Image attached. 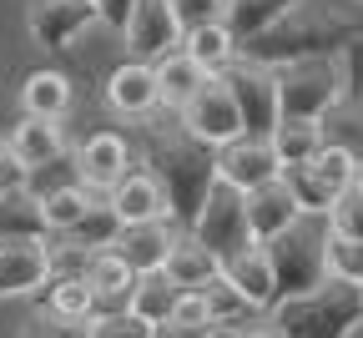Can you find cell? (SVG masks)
<instances>
[{"instance_id": "6da1fadb", "label": "cell", "mask_w": 363, "mask_h": 338, "mask_svg": "<svg viewBox=\"0 0 363 338\" xmlns=\"http://www.w3.org/2000/svg\"><path fill=\"white\" fill-rule=\"evenodd\" d=\"M363 40V21H348V16H328V11H313L308 0L293 6L288 16H278L267 31H257L252 40L238 45V61H252V66H293V61H318V56H338V51H353Z\"/></svg>"}, {"instance_id": "7a4b0ae2", "label": "cell", "mask_w": 363, "mask_h": 338, "mask_svg": "<svg viewBox=\"0 0 363 338\" xmlns=\"http://www.w3.org/2000/svg\"><path fill=\"white\" fill-rule=\"evenodd\" d=\"M167 197V217L172 227L187 232L202 197L217 182V167H212V147H202L197 136H187L182 126H147V167H142Z\"/></svg>"}, {"instance_id": "3957f363", "label": "cell", "mask_w": 363, "mask_h": 338, "mask_svg": "<svg viewBox=\"0 0 363 338\" xmlns=\"http://www.w3.org/2000/svg\"><path fill=\"white\" fill-rule=\"evenodd\" d=\"M328 217L318 212H298L278 237H267L262 243V258H267V273H272V293L283 298H298L308 288H318L328 278Z\"/></svg>"}, {"instance_id": "277c9868", "label": "cell", "mask_w": 363, "mask_h": 338, "mask_svg": "<svg viewBox=\"0 0 363 338\" xmlns=\"http://www.w3.org/2000/svg\"><path fill=\"white\" fill-rule=\"evenodd\" d=\"M267 313L283 338H353V328L363 323V293L343 278H323L308 293L272 303Z\"/></svg>"}, {"instance_id": "5b68a950", "label": "cell", "mask_w": 363, "mask_h": 338, "mask_svg": "<svg viewBox=\"0 0 363 338\" xmlns=\"http://www.w3.org/2000/svg\"><path fill=\"white\" fill-rule=\"evenodd\" d=\"M272 81H278V121H323L348 91V71L338 56L278 66Z\"/></svg>"}, {"instance_id": "8992f818", "label": "cell", "mask_w": 363, "mask_h": 338, "mask_svg": "<svg viewBox=\"0 0 363 338\" xmlns=\"http://www.w3.org/2000/svg\"><path fill=\"white\" fill-rule=\"evenodd\" d=\"M187 237H192L197 248H207V253L217 258V268H227L233 258L252 253L257 243H252V232H247L242 192H238V187H227V182H212V192L202 197V207H197V217H192Z\"/></svg>"}, {"instance_id": "52a82bcc", "label": "cell", "mask_w": 363, "mask_h": 338, "mask_svg": "<svg viewBox=\"0 0 363 338\" xmlns=\"http://www.w3.org/2000/svg\"><path fill=\"white\" fill-rule=\"evenodd\" d=\"M217 81L227 86V96H233V111H238L242 136H267L272 126H278V81H272L267 66L233 61Z\"/></svg>"}, {"instance_id": "ba28073f", "label": "cell", "mask_w": 363, "mask_h": 338, "mask_svg": "<svg viewBox=\"0 0 363 338\" xmlns=\"http://www.w3.org/2000/svg\"><path fill=\"white\" fill-rule=\"evenodd\" d=\"M177 126L187 131V136H197L202 147H227L233 136H242V126H238V111H233V96H227V86L217 81V76H207L197 91H192V102L177 111Z\"/></svg>"}, {"instance_id": "9c48e42d", "label": "cell", "mask_w": 363, "mask_h": 338, "mask_svg": "<svg viewBox=\"0 0 363 338\" xmlns=\"http://www.w3.org/2000/svg\"><path fill=\"white\" fill-rule=\"evenodd\" d=\"M121 36H126L131 61H142V66H157L162 56H172L177 45H182V26L172 21V6H167V0H136Z\"/></svg>"}, {"instance_id": "30bf717a", "label": "cell", "mask_w": 363, "mask_h": 338, "mask_svg": "<svg viewBox=\"0 0 363 338\" xmlns=\"http://www.w3.org/2000/svg\"><path fill=\"white\" fill-rule=\"evenodd\" d=\"M86 26H96V11H91L86 0H30V6H26L30 40L40 45V51H51V56L71 51V40Z\"/></svg>"}, {"instance_id": "8fae6325", "label": "cell", "mask_w": 363, "mask_h": 338, "mask_svg": "<svg viewBox=\"0 0 363 338\" xmlns=\"http://www.w3.org/2000/svg\"><path fill=\"white\" fill-rule=\"evenodd\" d=\"M71 162H76V182H81L86 192H111L126 172H136V167H131V141L116 136V131L86 136L81 152H76Z\"/></svg>"}, {"instance_id": "7c38bea8", "label": "cell", "mask_w": 363, "mask_h": 338, "mask_svg": "<svg viewBox=\"0 0 363 338\" xmlns=\"http://www.w3.org/2000/svg\"><path fill=\"white\" fill-rule=\"evenodd\" d=\"M212 167H217V182L238 187V192H252L278 177V157H272L267 136H233L227 147L212 152Z\"/></svg>"}, {"instance_id": "4fadbf2b", "label": "cell", "mask_w": 363, "mask_h": 338, "mask_svg": "<svg viewBox=\"0 0 363 338\" xmlns=\"http://www.w3.org/2000/svg\"><path fill=\"white\" fill-rule=\"evenodd\" d=\"M56 273L51 243H0V298H30Z\"/></svg>"}, {"instance_id": "5bb4252c", "label": "cell", "mask_w": 363, "mask_h": 338, "mask_svg": "<svg viewBox=\"0 0 363 338\" xmlns=\"http://www.w3.org/2000/svg\"><path fill=\"white\" fill-rule=\"evenodd\" d=\"M106 207L116 212V222L121 227H142V222H172L167 217V197H162V187L136 167V172H126L111 192H106Z\"/></svg>"}, {"instance_id": "9a60e30c", "label": "cell", "mask_w": 363, "mask_h": 338, "mask_svg": "<svg viewBox=\"0 0 363 338\" xmlns=\"http://www.w3.org/2000/svg\"><path fill=\"white\" fill-rule=\"evenodd\" d=\"M177 232H182V227H172V222L121 227V232H116V243H111L106 253H116V258L126 263V273H131V278H136V273H157V268L167 263L172 243H177Z\"/></svg>"}, {"instance_id": "2e32d148", "label": "cell", "mask_w": 363, "mask_h": 338, "mask_svg": "<svg viewBox=\"0 0 363 338\" xmlns=\"http://www.w3.org/2000/svg\"><path fill=\"white\" fill-rule=\"evenodd\" d=\"M242 207H247V232H252V243L262 248L267 237H278L293 217H298V202H293V192L283 187V177H272L252 192H242Z\"/></svg>"}, {"instance_id": "e0dca14e", "label": "cell", "mask_w": 363, "mask_h": 338, "mask_svg": "<svg viewBox=\"0 0 363 338\" xmlns=\"http://www.w3.org/2000/svg\"><path fill=\"white\" fill-rule=\"evenodd\" d=\"M106 102L116 116H131V121H142L157 111V81H152V66L142 61H121L111 76H106Z\"/></svg>"}, {"instance_id": "ac0fdd59", "label": "cell", "mask_w": 363, "mask_h": 338, "mask_svg": "<svg viewBox=\"0 0 363 338\" xmlns=\"http://www.w3.org/2000/svg\"><path fill=\"white\" fill-rule=\"evenodd\" d=\"M116 232H121V222H116V212L106 207V197H91V207L81 212V222H76L71 232L51 237V248H66V253H76V258L86 263L91 253H106V248L116 243Z\"/></svg>"}, {"instance_id": "d6986e66", "label": "cell", "mask_w": 363, "mask_h": 338, "mask_svg": "<svg viewBox=\"0 0 363 338\" xmlns=\"http://www.w3.org/2000/svg\"><path fill=\"white\" fill-rule=\"evenodd\" d=\"M6 152L30 172V167H45V162H56L66 157V136H61V121H40V116H21L11 141H6Z\"/></svg>"}, {"instance_id": "ffe728a7", "label": "cell", "mask_w": 363, "mask_h": 338, "mask_svg": "<svg viewBox=\"0 0 363 338\" xmlns=\"http://www.w3.org/2000/svg\"><path fill=\"white\" fill-rule=\"evenodd\" d=\"M21 107L26 116H40V121H61L71 111V76L66 71H51L40 66L21 81Z\"/></svg>"}, {"instance_id": "44dd1931", "label": "cell", "mask_w": 363, "mask_h": 338, "mask_svg": "<svg viewBox=\"0 0 363 338\" xmlns=\"http://www.w3.org/2000/svg\"><path fill=\"white\" fill-rule=\"evenodd\" d=\"M40 308L51 313V318H61V323H81L86 328L91 318H96V293L86 288L81 273H51V278H45Z\"/></svg>"}, {"instance_id": "7402d4cb", "label": "cell", "mask_w": 363, "mask_h": 338, "mask_svg": "<svg viewBox=\"0 0 363 338\" xmlns=\"http://www.w3.org/2000/svg\"><path fill=\"white\" fill-rule=\"evenodd\" d=\"M76 273L86 278L91 293H96V313L126 308V298H131V273H126V263H121L116 253H91Z\"/></svg>"}, {"instance_id": "603a6c76", "label": "cell", "mask_w": 363, "mask_h": 338, "mask_svg": "<svg viewBox=\"0 0 363 338\" xmlns=\"http://www.w3.org/2000/svg\"><path fill=\"white\" fill-rule=\"evenodd\" d=\"M318 136H323V147H338V152H348L363 167V96L358 91H343L338 107L318 121Z\"/></svg>"}, {"instance_id": "cb8c5ba5", "label": "cell", "mask_w": 363, "mask_h": 338, "mask_svg": "<svg viewBox=\"0 0 363 338\" xmlns=\"http://www.w3.org/2000/svg\"><path fill=\"white\" fill-rule=\"evenodd\" d=\"M162 273L182 288V293H202V288H207L222 268H217V258H212L207 248H197V243H192L187 232H177V243H172V253H167Z\"/></svg>"}, {"instance_id": "d4e9b609", "label": "cell", "mask_w": 363, "mask_h": 338, "mask_svg": "<svg viewBox=\"0 0 363 338\" xmlns=\"http://www.w3.org/2000/svg\"><path fill=\"white\" fill-rule=\"evenodd\" d=\"M0 243H51V237H45L40 202L30 197L26 187L0 192Z\"/></svg>"}, {"instance_id": "484cf974", "label": "cell", "mask_w": 363, "mask_h": 338, "mask_svg": "<svg viewBox=\"0 0 363 338\" xmlns=\"http://www.w3.org/2000/svg\"><path fill=\"white\" fill-rule=\"evenodd\" d=\"M182 56H187L202 76H222L227 66L238 61V40L227 36V26H202V31H187L177 45Z\"/></svg>"}, {"instance_id": "4316f807", "label": "cell", "mask_w": 363, "mask_h": 338, "mask_svg": "<svg viewBox=\"0 0 363 338\" xmlns=\"http://www.w3.org/2000/svg\"><path fill=\"white\" fill-rule=\"evenodd\" d=\"M177 298H182V288L157 268V273H136L131 278V298H126V308L142 318V323H167L172 318V308H177Z\"/></svg>"}, {"instance_id": "83f0119b", "label": "cell", "mask_w": 363, "mask_h": 338, "mask_svg": "<svg viewBox=\"0 0 363 338\" xmlns=\"http://www.w3.org/2000/svg\"><path fill=\"white\" fill-rule=\"evenodd\" d=\"M152 81H157V107H167V111H182L192 102V91L207 81L182 51H172V56H162L157 66H152Z\"/></svg>"}, {"instance_id": "f1b7e54d", "label": "cell", "mask_w": 363, "mask_h": 338, "mask_svg": "<svg viewBox=\"0 0 363 338\" xmlns=\"http://www.w3.org/2000/svg\"><path fill=\"white\" fill-rule=\"evenodd\" d=\"M222 278L238 288V293L257 308V313H267L272 303H278V293H272V273H267V258H262V248H252V253H242V258H233L222 268Z\"/></svg>"}, {"instance_id": "f546056e", "label": "cell", "mask_w": 363, "mask_h": 338, "mask_svg": "<svg viewBox=\"0 0 363 338\" xmlns=\"http://www.w3.org/2000/svg\"><path fill=\"white\" fill-rule=\"evenodd\" d=\"M293 6H303V0H227L222 26H227V36L242 45V40H252L257 31H267L278 16H288Z\"/></svg>"}, {"instance_id": "4dcf8cb0", "label": "cell", "mask_w": 363, "mask_h": 338, "mask_svg": "<svg viewBox=\"0 0 363 338\" xmlns=\"http://www.w3.org/2000/svg\"><path fill=\"white\" fill-rule=\"evenodd\" d=\"M202 303H207V323H222V328H247L252 318H262V313H257L222 273L202 288Z\"/></svg>"}, {"instance_id": "1f68e13d", "label": "cell", "mask_w": 363, "mask_h": 338, "mask_svg": "<svg viewBox=\"0 0 363 338\" xmlns=\"http://www.w3.org/2000/svg\"><path fill=\"white\" fill-rule=\"evenodd\" d=\"M267 147L278 157V167H298L323 147V136H318V121H278L267 131Z\"/></svg>"}, {"instance_id": "d6a6232c", "label": "cell", "mask_w": 363, "mask_h": 338, "mask_svg": "<svg viewBox=\"0 0 363 338\" xmlns=\"http://www.w3.org/2000/svg\"><path fill=\"white\" fill-rule=\"evenodd\" d=\"M91 207V192L86 187H61L51 197H40V217H45V237H61L81 222V212Z\"/></svg>"}, {"instance_id": "836d02e7", "label": "cell", "mask_w": 363, "mask_h": 338, "mask_svg": "<svg viewBox=\"0 0 363 338\" xmlns=\"http://www.w3.org/2000/svg\"><path fill=\"white\" fill-rule=\"evenodd\" d=\"M61 187H81L71 157H56V162H45V167H30V172H26V192H30L35 202L51 197V192H61Z\"/></svg>"}, {"instance_id": "e575fe53", "label": "cell", "mask_w": 363, "mask_h": 338, "mask_svg": "<svg viewBox=\"0 0 363 338\" xmlns=\"http://www.w3.org/2000/svg\"><path fill=\"white\" fill-rule=\"evenodd\" d=\"M86 338H152V323H142L131 308H111L86 323Z\"/></svg>"}, {"instance_id": "d590c367", "label": "cell", "mask_w": 363, "mask_h": 338, "mask_svg": "<svg viewBox=\"0 0 363 338\" xmlns=\"http://www.w3.org/2000/svg\"><path fill=\"white\" fill-rule=\"evenodd\" d=\"M328 227H333V237H353V243H363V192H358V182L328 207Z\"/></svg>"}, {"instance_id": "8d00e7d4", "label": "cell", "mask_w": 363, "mask_h": 338, "mask_svg": "<svg viewBox=\"0 0 363 338\" xmlns=\"http://www.w3.org/2000/svg\"><path fill=\"white\" fill-rule=\"evenodd\" d=\"M167 6H172V21L182 26V36L202 31V26H222V16H227V0H167Z\"/></svg>"}, {"instance_id": "74e56055", "label": "cell", "mask_w": 363, "mask_h": 338, "mask_svg": "<svg viewBox=\"0 0 363 338\" xmlns=\"http://www.w3.org/2000/svg\"><path fill=\"white\" fill-rule=\"evenodd\" d=\"M328 278H343V283L363 288V243H353V237H328Z\"/></svg>"}, {"instance_id": "f35d334b", "label": "cell", "mask_w": 363, "mask_h": 338, "mask_svg": "<svg viewBox=\"0 0 363 338\" xmlns=\"http://www.w3.org/2000/svg\"><path fill=\"white\" fill-rule=\"evenodd\" d=\"M16 338H86V328H81V323H61V318L45 313V308H35V313L16 328Z\"/></svg>"}, {"instance_id": "ab89813d", "label": "cell", "mask_w": 363, "mask_h": 338, "mask_svg": "<svg viewBox=\"0 0 363 338\" xmlns=\"http://www.w3.org/2000/svg\"><path fill=\"white\" fill-rule=\"evenodd\" d=\"M172 323L212 328V323H207V303H202V293H182V298H177V308H172Z\"/></svg>"}, {"instance_id": "60d3db41", "label": "cell", "mask_w": 363, "mask_h": 338, "mask_svg": "<svg viewBox=\"0 0 363 338\" xmlns=\"http://www.w3.org/2000/svg\"><path fill=\"white\" fill-rule=\"evenodd\" d=\"M86 6L96 11V21H101V26L126 31V16H131V6H136V0H86Z\"/></svg>"}, {"instance_id": "b9f144b4", "label": "cell", "mask_w": 363, "mask_h": 338, "mask_svg": "<svg viewBox=\"0 0 363 338\" xmlns=\"http://www.w3.org/2000/svg\"><path fill=\"white\" fill-rule=\"evenodd\" d=\"M152 338H207V328H192V323H172V318H167V323H157V328H152Z\"/></svg>"}, {"instance_id": "7bdbcfd3", "label": "cell", "mask_w": 363, "mask_h": 338, "mask_svg": "<svg viewBox=\"0 0 363 338\" xmlns=\"http://www.w3.org/2000/svg\"><path fill=\"white\" fill-rule=\"evenodd\" d=\"M242 338H283V333H278V328H272L267 318H252V323L242 328Z\"/></svg>"}, {"instance_id": "ee69618b", "label": "cell", "mask_w": 363, "mask_h": 338, "mask_svg": "<svg viewBox=\"0 0 363 338\" xmlns=\"http://www.w3.org/2000/svg\"><path fill=\"white\" fill-rule=\"evenodd\" d=\"M207 338H242V328H222V323H212Z\"/></svg>"}, {"instance_id": "f6af8a7d", "label": "cell", "mask_w": 363, "mask_h": 338, "mask_svg": "<svg viewBox=\"0 0 363 338\" xmlns=\"http://www.w3.org/2000/svg\"><path fill=\"white\" fill-rule=\"evenodd\" d=\"M358 192H363V167H358Z\"/></svg>"}, {"instance_id": "bcb514c9", "label": "cell", "mask_w": 363, "mask_h": 338, "mask_svg": "<svg viewBox=\"0 0 363 338\" xmlns=\"http://www.w3.org/2000/svg\"><path fill=\"white\" fill-rule=\"evenodd\" d=\"M0 152H6V141H0Z\"/></svg>"}, {"instance_id": "7dc6e473", "label": "cell", "mask_w": 363, "mask_h": 338, "mask_svg": "<svg viewBox=\"0 0 363 338\" xmlns=\"http://www.w3.org/2000/svg\"><path fill=\"white\" fill-rule=\"evenodd\" d=\"M358 293H363V288H358Z\"/></svg>"}, {"instance_id": "c3c4849f", "label": "cell", "mask_w": 363, "mask_h": 338, "mask_svg": "<svg viewBox=\"0 0 363 338\" xmlns=\"http://www.w3.org/2000/svg\"><path fill=\"white\" fill-rule=\"evenodd\" d=\"M358 6H363V0H358Z\"/></svg>"}]
</instances>
